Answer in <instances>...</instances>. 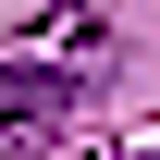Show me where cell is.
I'll return each mask as SVG.
<instances>
[{"label": "cell", "instance_id": "obj_1", "mask_svg": "<svg viewBox=\"0 0 160 160\" xmlns=\"http://www.w3.org/2000/svg\"><path fill=\"white\" fill-rule=\"evenodd\" d=\"M49 99H62V74H37V62H0V111H25V123H37Z\"/></svg>", "mask_w": 160, "mask_h": 160}]
</instances>
